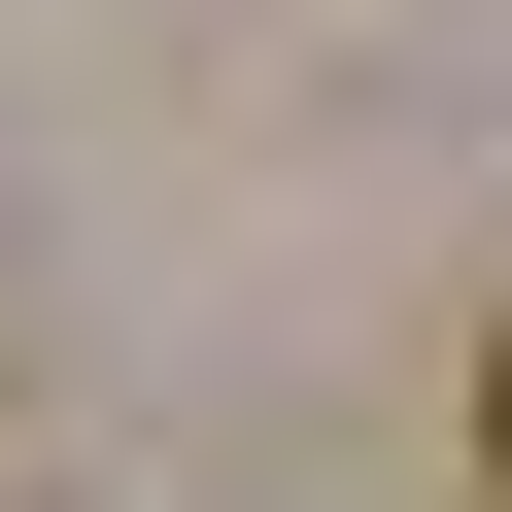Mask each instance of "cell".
Returning a JSON list of instances; mask_svg holds the SVG:
<instances>
[{"label":"cell","mask_w":512,"mask_h":512,"mask_svg":"<svg viewBox=\"0 0 512 512\" xmlns=\"http://www.w3.org/2000/svg\"><path fill=\"white\" fill-rule=\"evenodd\" d=\"M478 478H512V342H478Z\"/></svg>","instance_id":"1"}]
</instances>
